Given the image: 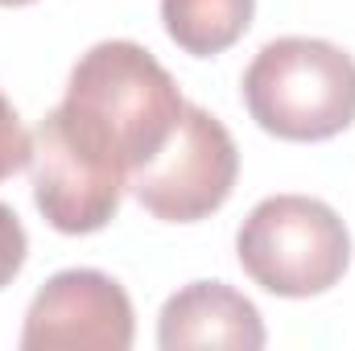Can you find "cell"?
I'll use <instances>...</instances> for the list:
<instances>
[{"label": "cell", "instance_id": "obj_1", "mask_svg": "<svg viewBox=\"0 0 355 351\" xmlns=\"http://www.w3.org/2000/svg\"><path fill=\"white\" fill-rule=\"evenodd\" d=\"M182 112L174 75L145 46L99 42L75 62L54 120L87 157L132 178L166 149Z\"/></svg>", "mask_w": 355, "mask_h": 351}, {"label": "cell", "instance_id": "obj_2", "mask_svg": "<svg viewBox=\"0 0 355 351\" xmlns=\"http://www.w3.org/2000/svg\"><path fill=\"white\" fill-rule=\"evenodd\" d=\"M248 116L281 141H331L355 124V58L322 37H277L240 79Z\"/></svg>", "mask_w": 355, "mask_h": 351}, {"label": "cell", "instance_id": "obj_3", "mask_svg": "<svg viewBox=\"0 0 355 351\" xmlns=\"http://www.w3.org/2000/svg\"><path fill=\"white\" fill-rule=\"evenodd\" d=\"M244 273L277 298H314L343 281L352 264L347 223L310 194H272L236 232Z\"/></svg>", "mask_w": 355, "mask_h": 351}, {"label": "cell", "instance_id": "obj_4", "mask_svg": "<svg viewBox=\"0 0 355 351\" xmlns=\"http://www.w3.org/2000/svg\"><path fill=\"white\" fill-rule=\"evenodd\" d=\"M236 174L240 153L223 120H215L207 108L186 103L174 137L153 162L128 178V190L153 219L198 223L232 198Z\"/></svg>", "mask_w": 355, "mask_h": 351}, {"label": "cell", "instance_id": "obj_5", "mask_svg": "<svg viewBox=\"0 0 355 351\" xmlns=\"http://www.w3.org/2000/svg\"><path fill=\"white\" fill-rule=\"evenodd\" d=\"M132 302L124 285L99 268H62L54 273L25 310V351L54 348H99L128 351L132 348Z\"/></svg>", "mask_w": 355, "mask_h": 351}, {"label": "cell", "instance_id": "obj_6", "mask_svg": "<svg viewBox=\"0 0 355 351\" xmlns=\"http://www.w3.org/2000/svg\"><path fill=\"white\" fill-rule=\"evenodd\" d=\"M29 174H33V203L42 219L62 236H91L107 228L128 190V178L87 157L62 132L54 112H46V120L33 132Z\"/></svg>", "mask_w": 355, "mask_h": 351}, {"label": "cell", "instance_id": "obj_7", "mask_svg": "<svg viewBox=\"0 0 355 351\" xmlns=\"http://www.w3.org/2000/svg\"><path fill=\"white\" fill-rule=\"evenodd\" d=\"M157 348L190 351V348H232L261 351L265 323L261 310L223 281H190L162 306L157 318Z\"/></svg>", "mask_w": 355, "mask_h": 351}, {"label": "cell", "instance_id": "obj_8", "mask_svg": "<svg viewBox=\"0 0 355 351\" xmlns=\"http://www.w3.org/2000/svg\"><path fill=\"white\" fill-rule=\"evenodd\" d=\"M257 0H162V21L178 50L215 58L236 46L252 25Z\"/></svg>", "mask_w": 355, "mask_h": 351}, {"label": "cell", "instance_id": "obj_9", "mask_svg": "<svg viewBox=\"0 0 355 351\" xmlns=\"http://www.w3.org/2000/svg\"><path fill=\"white\" fill-rule=\"evenodd\" d=\"M29 153H33V137L25 132L17 108L0 91V182L12 178L21 166H29Z\"/></svg>", "mask_w": 355, "mask_h": 351}, {"label": "cell", "instance_id": "obj_10", "mask_svg": "<svg viewBox=\"0 0 355 351\" xmlns=\"http://www.w3.org/2000/svg\"><path fill=\"white\" fill-rule=\"evenodd\" d=\"M25 257H29V236L17 219V211L8 203H0V289L12 285V277L25 268Z\"/></svg>", "mask_w": 355, "mask_h": 351}, {"label": "cell", "instance_id": "obj_11", "mask_svg": "<svg viewBox=\"0 0 355 351\" xmlns=\"http://www.w3.org/2000/svg\"><path fill=\"white\" fill-rule=\"evenodd\" d=\"M0 4H12L17 8V4H33V0H0Z\"/></svg>", "mask_w": 355, "mask_h": 351}]
</instances>
